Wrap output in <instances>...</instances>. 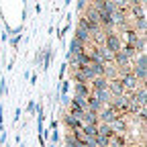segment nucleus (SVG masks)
<instances>
[{"label": "nucleus", "instance_id": "obj_1", "mask_svg": "<svg viewBox=\"0 0 147 147\" xmlns=\"http://www.w3.org/2000/svg\"><path fill=\"white\" fill-rule=\"evenodd\" d=\"M131 74L137 78V82H145L147 78V67H145V53H139V57L135 59V67L131 69Z\"/></svg>", "mask_w": 147, "mask_h": 147}, {"label": "nucleus", "instance_id": "obj_2", "mask_svg": "<svg viewBox=\"0 0 147 147\" xmlns=\"http://www.w3.org/2000/svg\"><path fill=\"white\" fill-rule=\"evenodd\" d=\"M102 47L108 49L110 53L121 51V37H119L117 33H113V31H106V35H104V45H102Z\"/></svg>", "mask_w": 147, "mask_h": 147}, {"label": "nucleus", "instance_id": "obj_3", "mask_svg": "<svg viewBox=\"0 0 147 147\" xmlns=\"http://www.w3.org/2000/svg\"><path fill=\"white\" fill-rule=\"evenodd\" d=\"M119 80H121L125 92H127V90H137V78L133 76L131 71H123V76H121Z\"/></svg>", "mask_w": 147, "mask_h": 147}, {"label": "nucleus", "instance_id": "obj_4", "mask_svg": "<svg viewBox=\"0 0 147 147\" xmlns=\"http://www.w3.org/2000/svg\"><path fill=\"white\" fill-rule=\"evenodd\" d=\"M74 39H78L80 43H90V39H92V33L82 25V23H78V29H76V37H74Z\"/></svg>", "mask_w": 147, "mask_h": 147}, {"label": "nucleus", "instance_id": "obj_5", "mask_svg": "<svg viewBox=\"0 0 147 147\" xmlns=\"http://www.w3.org/2000/svg\"><path fill=\"white\" fill-rule=\"evenodd\" d=\"M104 90H108V78L100 76L92 80V92H104Z\"/></svg>", "mask_w": 147, "mask_h": 147}, {"label": "nucleus", "instance_id": "obj_6", "mask_svg": "<svg viewBox=\"0 0 147 147\" xmlns=\"http://www.w3.org/2000/svg\"><path fill=\"white\" fill-rule=\"evenodd\" d=\"M113 61H115L119 67H127V65H129V61H131V57H129V55H127V53L121 49V51H117V53H115Z\"/></svg>", "mask_w": 147, "mask_h": 147}, {"label": "nucleus", "instance_id": "obj_7", "mask_svg": "<svg viewBox=\"0 0 147 147\" xmlns=\"http://www.w3.org/2000/svg\"><path fill=\"white\" fill-rule=\"evenodd\" d=\"M84 51H86V45L84 43H80L78 39H71V43H69V55H80Z\"/></svg>", "mask_w": 147, "mask_h": 147}, {"label": "nucleus", "instance_id": "obj_8", "mask_svg": "<svg viewBox=\"0 0 147 147\" xmlns=\"http://www.w3.org/2000/svg\"><path fill=\"white\" fill-rule=\"evenodd\" d=\"M82 133H84L88 139H92V141H94V139H96V135H98V125H84Z\"/></svg>", "mask_w": 147, "mask_h": 147}, {"label": "nucleus", "instance_id": "obj_9", "mask_svg": "<svg viewBox=\"0 0 147 147\" xmlns=\"http://www.w3.org/2000/svg\"><path fill=\"white\" fill-rule=\"evenodd\" d=\"M108 147H125V137L113 133V135L108 137Z\"/></svg>", "mask_w": 147, "mask_h": 147}, {"label": "nucleus", "instance_id": "obj_10", "mask_svg": "<svg viewBox=\"0 0 147 147\" xmlns=\"http://www.w3.org/2000/svg\"><path fill=\"white\" fill-rule=\"evenodd\" d=\"M82 121H84L86 125H98V115L92 113V110H86V113L82 115Z\"/></svg>", "mask_w": 147, "mask_h": 147}, {"label": "nucleus", "instance_id": "obj_11", "mask_svg": "<svg viewBox=\"0 0 147 147\" xmlns=\"http://www.w3.org/2000/svg\"><path fill=\"white\" fill-rule=\"evenodd\" d=\"M90 96V90L86 84H76V98H88Z\"/></svg>", "mask_w": 147, "mask_h": 147}, {"label": "nucleus", "instance_id": "obj_12", "mask_svg": "<svg viewBox=\"0 0 147 147\" xmlns=\"http://www.w3.org/2000/svg\"><path fill=\"white\" fill-rule=\"evenodd\" d=\"M108 127H110V131H113V133H117V135H121V133L125 131V123H123L121 119H117V121H113V123H110Z\"/></svg>", "mask_w": 147, "mask_h": 147}, {"label": "nucleus", "instance_id": "obj_13", "mask_svg": "<svg viewBox=\"0 0 147 147\" xmlns=\"http://www.w3.org/2000/svg\"><path fill=\"white\" fill-rule=\"evenodd\" d=\"M65 125H67V127H71V129H76V131H80V121H78L76 117H71V115H67V117H65Z\"/></svg>", "mask_w": 147, "mask_h": 147}, {"label": "nucleus", "instance_id": "obj_14", "mask_svg": "<svg viewBox=\"0 0 147 147\" xmlns=\"http://www.w3.org/2000/svg\"><path fill=\"white\" fill-rule=\"evenodd\" d=\"M98 135H102V137H110V135H113V131H110V127H108V125L98 123Z\"/></svg>", "mask_w": 147, "mask_h": 147}, {"label": "nucleus", "instance_id": "obj_15", "mask_svg": "<svg viewBox=\"0 0 147 147\" xmlns=\"http://www.w3.org/2000/svg\"><path fill=\"white\" fill-rule=\"evenodd\" d=\"M110 2L115 4L117 10H127L129 8V0H110Z\"/></svg>", "mask_w": 147, "mask_h": 147}, {"label": "nucleus", "instance_id": "obj_16", "mask_svg": "<svg viewBox=\"0 0 147 147\" xmlns=\"http://www.w3.org/2000/svg\"><path fill=\"white\" fill-rule=\"evenodd\" d=\"M145 25H147V23H145V16L135 18V29H139V33H141V35L145 33Z\"/></svg>", "mask_w": 147, "mask_h": 147}, {"label": "nucleus", "instance_id": "obj_17", "mask_svg": "<svg viewBox=\"0 0 147 147\" xmlns=\"http://www.w3.org/2000/svg\"><path fill=\"white\" fill-rule=\"evenodd\" d=\"M74 71H76V80H78V84H88V80H86V76H84L82 69H74Z\"/></svg>", "mask_w": 147, "mask_h": 147}, {"label": "nucleus", "instance_id": "obj_18", "mask_svg": "<svg viewBox=\"0 0 147 147\" xmlns=\"http://www.w3.org/2000/svg\"><path fill=\"white\" fill-rule=\"evenodd\" d=\"M67 147H84V145H80L76 139H74V135H69L67 137Z\"/></svg>", "mask_w": 147, "mask_h": 147}, {"label": "nucleus", "instance_id": "obj_19", "mask_svg": "<svg viewBox=\"0 0 147 147\" xmlns=\"http://www.w3.org/2000/svg\"><path fill=\"white\" fill-rule=\"evenodd\" d=\"M135 147H143V145H135Z\"/></svg>", "mask_w": 147, "mask_h": 147}]
</instances>
